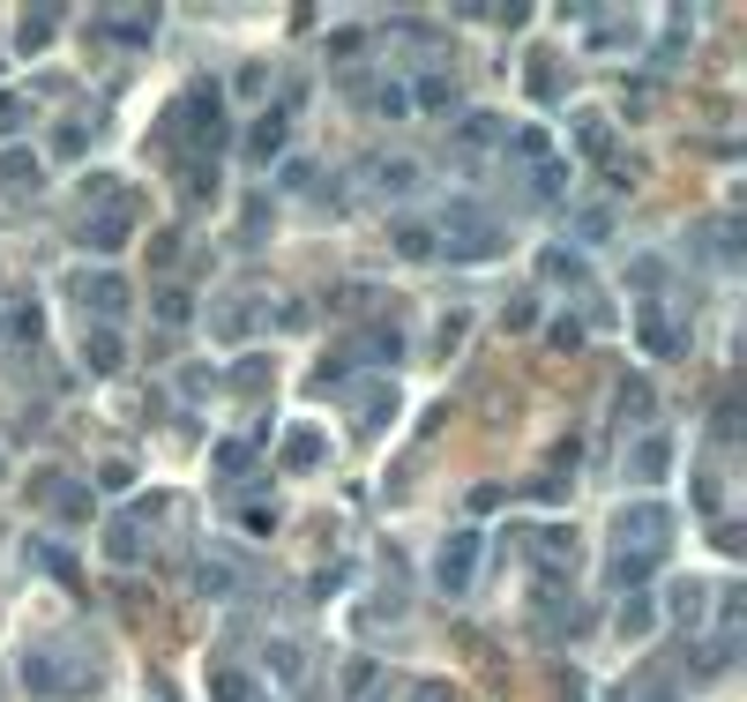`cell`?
Wrapping results in <instances>:
<instances>
[{
	"label": "cell",
	"mask_w": 747,
	"mask_h": 702,
	"mask_svg": "<svg viewBox=\"0 0 747 702\" xmlns=\"http://www.w3.org/2000/svg\"><path fill=\"white\" fill-rule=\"evenodd\" d=\"M434 248H449L457 262H494V254L508 248V232H501V217L486 203L457 195V203L441 209V225H434Z\"/></svg>",
	"instance_id": "6da1fadb"
},
{
	"label": "cell",
	"mask_w": 747,
	"mask_h": 702,
	"mask_svg": "<svg viewBox=\"0 0 747 702\" xmlns=\"http://www.w3.org/2000/svg\"><path fill=\"white\" fill-rule=\"evenodd\" d=\"M673 531H680V516L665 508V500H621L613 508V553H643V561H658L665 545H673Z\"/></svg>",
	"instance_id": "7a4b0ae2"
},
{
	"label": "cell",
	"mask_w": 747,
	"mask_h": 702,
	"mask_svg": "<svg viewBox=\"0 0 747 702\" xmlns=\"http://www.w3.org/2000/svg\"><path fill=\"white\" fill-rule=\"evenodd\" d=\"M15 688H23V695H38V702H53V695H83V688H97V672H83V665H60L53 651H23V665H15Z\"/></svg>",
	"instance_id": "3957f363"
},
{
	"label": "cell",
	"mask_w": 747,
	"mask_h": 702,
	"mask_svg": "<svg viewBox=\"0 0 747 702\" xmlns=\"http://www.w3.org/2000/svg\"><path fill=\"white\" fill-rule=\"evenodd\" d=\"M135 217H142V203L135 195H113V203H97V209H83V225H76V240H83L90 254H120L127 240H135Z\"/></svg>",
	"instance_id": "277c9868"
},
{
	"label": "cell",
	"mask_w": 747,
	"mask_h": 702,
	"mask_svg": "<svg viewBox=\"0 0 747 702\" xmlns=\"http://www.w3.org/2000/svg\"><path fill=\"white\" fill-rule=\"evenodd\" d=\"M479 553H486V538H479V531H449V538H441V553H434V590H441V598H463L471 576H479Z\"/></svg>",
	"instance_id": "5b68a950"
},
{
	"label": "cell",
	"mask_w": 747,
	"mask_h": 702,
	"mask_svg": "<svg viewBox=\"0 0 747 702\" xmlns=\"http://www.w3.org/2000/svg\"><path fill=\"white\" fill-rule=\"evenodd\" d=\"M76 299H83V314H97V330H120V314H127V299H135V291H127V277L120 269H83V277H76Z\"/></svg>",
	"instance_id": "8992f818"
},
{
	"label": "cell",
	"mask_w": 747,
	"mask_h": 702,
	"mask_svg": "<svg viewBox=\"0 0 747 702\" xmlns=\"http://www.w3.org/2000/svg\"><path fill=\"white\" fill-rule=\"evenodd\" d=\"M524 538V561L539 568V583H561L576 576V531H561V523H545V531H516Z\"/></svg>",
	"instance_id": "52a82bcc"
},
{
	"label": "cell",
	"mask_w": 747,
	"mask_h": 702,
	"mask_svg": "<svg viewBox=\"0 0 747 702\" xmlns=\"http://www.w3.org/2000/svg\"><path fill=\"white\" fill-rule=\"evenodd\" d=\"M635 336H643V352H651L658 367L688 352V322H680V314H673L665 299H651V307H635Z\"/></svg>",
	"instance_id": "ba28073f"
},
{
	"label": "cell",
	"mask_w": 747,
	"mask_h": 702,
	"mask_svg": "<svg viewBox=\"0 0 747 702\" xmlns=\"http://www.w3.org/2000/svg\"><path fill=\"white\" fill-rule=\"evenodd\" d=\"M635 486H665L673 479V434L665 426H643L635 441H628V463H621Z\"/></svg>",
	"instance_id": "9c48e42d"
},
{
	"label": "cell",
	"mask_w": 747,
	"mask_h": 702,
	"mask_svg": "<svg viewBox=\"0 0 747 702\" xmlns=\"http://www.w3.org/2000/svg\"><path fill=\"white\" fill-rule=\"evenodd\" d=\"M31 500H45L60 523H90V508H97V494H90L83 479H68V471H45L38 486H31Z\"/></svg>",
	"instance_id": "30bf717a"
},
{
	"label": "cell",
	"mask_w": 747,
	"mask_h": 702,
	"mask_svg": "<svg viewBox=\"0 0 747 702\" xmlns=\"http://www.w3.org/2000/svg\"><path fill=\"white\" fill-rule=\"evenodd\" d=\"M285 142H291V120L285 113H277V105H262V113H254L248 120V165H285Z\"/></svg>",
	"instance_id": "8fae6325"
},
{
	"label": "cell",
	"mask_w": 747,
	"mask_h": 702,
	"mask_svg": "<svg viewBox=\"0 0 747 702\" xmlns=\"http://www.w3.org/2000/svg\"><path fill=\"white\" fill-rule=\"evenodd\" d=\"M359 426H352V434H359V441H381V434H389V418H397V389H389V381H367V389H359Z\"/></svg>",
	"instance_id": "7c38bea8"
},
{
	"label": "cell",
	"mask_w": 747,
	"mask_h": 702,
	"mask_svg": "<svg viewBox=\"0 0 747 702\" xmlns=\"http://www.w3.org/2000/svg\"><path fill=\"white\" fill-rule=\"evenodd\" d=\"M83 367L97 373V381H113V373L127 367V336L120 330H83Z\"/></svg>",
	"instance_id": "4fadbf2b"
},
{
	"label": "cell",
	"mask_w": 747,
	"mask_h": 702,
	"mask_svg": "<svg viewBox=\"0 0 747 702\" xmlns=\"http://www.w3.org/2000/svg\"><path fill=\"white\" fill-rule=\"evenodd\" d=\"M142 553H150V545H142V516H135V508L113 516V523H105V561H113V568H135Z\"/></svg>",
	"instance_id": "5bb4252c"
},
{
	"label": "cell",
	"mask_w": 747,
	"mask_h": 702,
	"mask_svg": "<svg viewBox=\"0 0 747 702\" xmlns=\"http://www.w3.org/2000/svg\"><path fill=\"white\" fill-rule=\"evenodd\" d=\"M539 277H545V285H576V291H590V262H583V254L561 240V248H539Z\"/></svg>",
	"instance_id": "9a60e30c"
},
{
	"label": "cell",
	"mask_w": 747,
	"mask_h": 702,
	"mask_svg": "<svg viewBox=\"0 0 747 702\" xmlns=\"http://www.w3.org/2000/svg\"><path fill=\"white\" fill-rule=\"evenodd\" d=\"M568 127H576V150H583V158H598V165L613 158V113H598V105H583V113H576Z\"/></svg>",
	"instance_id": "2e32d148"
},
{
	"label": "cell",
	"mask_w": 747,
	"mask_h": 702,
	"mask_svg": "<svg viewBox=\"0 0 747 702\" xmlns=\"http://www.w3.org/2000/svg\"><path fill=\"white\" fill-rule=\"evenodd\" d=\"M209 702H277V695L254 688L248 665H209Z\"/></svg>",
	"instance_id": "e0dca14e"
},
{
	"label": "cell",
	"mask_w": 747,
	"mask_h": 702,
	"mask_svg": "<svg viewBox=\"0 0 747 702\" xmlns=\"http://www.w3.org/2000/svg\"><path fill=\"white\" fill-rule=\"evenodd\" d=\"M322 456H330V434L322 426H291L285 434V471H322Z\"/></svg>",
	"instance_id": "ac0fdd59"
},
{
	"label": "cell",
	"mask_w": 747,
	"mask_h": 702,
	"mask_svg": "<svg viewBox=\"0 0 747 702\" xmlns=\"http://www.w3.org/2000/svg\"><path fill=\"white\" fill-rule=\"evenodd\" d=\"M269 381H277V359H269V352H240L232 373H225V389H240V396H262Z\"/></svg>",
	"instance_id": "d6986e66"
},
{
	"label": "cell",
	"mask_w": 747,
	"mask_h": 702,
	"mask_svg": "<svg viewBox=\"0 0 747 702\" xmlns=\"http://www.w3.org/2000/svg\"><path fill=\"white\" fill-rule=\"evenodd\" d=\"M195 590H203V598H240V561L203 553V561H195Z\"/></svg>",
	"instance_id": "ffe728a7"
},
{
	"label": "cell",
	"mask_w": 747,
	"mask_h": 702,
	"mask_svg": "<svg viewBox=\"0 0 747 702\" xmlns=\"http://www.w3.org/2000/svg\"><path fill=\"white\" fill-rule=\"evenodd\" d=\"M651 628H658V598L628 590V598H621V613H613V635H621V643H643Z\"/></svg>",
	"instance_id": "44dd1931"
},
{
	"label": "cell",
	"mask_w": 747,
	"mask_h": 702,
	"mask_svg": "<svg viewBox=\"0 0 747 702\" xmlns=\"http://www.w3.org/2000/svg\"><path fill=\"white\" fill-rule=\"evenodd\" d=\"M367 180H381V195H412L426 172H418V158H404V150H397V158H373Z\"/></svg>",
	"instance_id": "7402d4cb"
},
{
	"label": "cell",
	"mask_w": 747,
	"mask_h": 702,
	"mask_svg": "<svg viewBox=\"0 0 747 702\" xmlns=\"http://www.w3.org/2000/svg\"><path fill=\"white\" fill-rule=\"evenodd\" d=\"M180 203L187 209L217 203V158H187V165H180Z\"/></svg>",
	"instance_id": "603a6c76"
},
{
	"label": "cell",
	"mask_w": 747,
	"mask_h": 702,
	"mask_svg": "<svg viewBox=\"0 0 747 702\" xmlns=\"http://www.w3.org/2000/svg\"><path fill=\"white\" fill-rule=\"evenodd\" d=\"M703 598H710V583H696V576L665 583V613H673V620H688V628H703Z\"/></svg>",
	"instance_id": "cb8c5ba5"
},
{
	"label": "cell",
	"mask_w": 747,
	"mask_h": 702,
	"mask_svg": "<svg viewBox=\"0 0 747 702\" xmlns=\"http://www.w3.org/2000/svg\"><path fill=\"white\" fill-rule=\"evenodd\" d=\"M53 38H60V8H38V15L15 23V53H45Z\"/></svg>",
	"instance_id": "d4e9b609"
},
{
	"label": "cell",
	"mask_w": 747,
	"mask_h": 702,
	"mask_svg": "<svg viewBox=\"0 0 747 702\" xmlns=\"http://www.w3.org/2000/svg\"><path fill=\"white\" fill-rule=\"evenodd\" d=\"M389 240H397V254H404V262H434V254H441V248H434V225H418V217H404Z\"/></svg>",
	"instance_id": "484cf974"
},
{
	"label": "cell",
	"mask_w": 747,
	"mask_h": 702,
	"mask_svg": "<svg viewBox=\"0 0 747 702\" xmlns=\"http://www.w3.org/2000/svg\"><path fill=\"white\" fill-rule=\"evenodd\" d=\"M696 38V15H688V8H680V15H673V23H665V38H658V53H651V68H673V60H680V45Z\"/></svg>",
	"instance_id": "4316f807"
},
{
	"label": "cell",
	"mask_w": 747,
	"mask_h": 702,
	"mask_svg": "<svg viewBox=\"0 0 747 702\" xmlns=\"http://www.w3.org/2000/svg\"><path fill=\"white\" fill-rule=\"evenodd\" d=\"M613 412L635 418V426H651V381H643V373H628L621 389H613Z\"/></svg>",
	"instance_id": "83f0119b"
},
{
	"label": "cell",
	"mask_w": 747,
	"mask_h": 702,
	"mask_svg": "<svg viewBox=\"0 0 747 702\" xmlns=\"http://www.w3.org/2000/svg\"><path fill=\"white\" fill-rule=\"evenodd\" d=\"M209 471L240 486V479H248V471H254V449H248V441H217V449H209Z\"/></svg>",
	"instance_id": "f1b7e54d"
},
{
	"label": "cell",
	"mask_w": 747,
	"mask_h": 702,
	"mask_svg": "<svg viewBox=\"0 0 747 702\" xmlns=\"http://www.w3.org/2000/svg\"><path fill=\"white\" fill-rule=\"evenodd\" d=\"M457 142H463V150H486V142H508V127H501L494 113H463V127H457Z\"/></svg>",
	"instance_id": "f546056e"
},
{
	"label": "cell",
	"mask_w": 747,
	"mask_h": 702,
	"mask_svg": "<svg viewBox=\"0 0 747 702\" xmlns=\"http://www.w3.org/2000/svg\"><path fill=\"white\" fill-rule=\"evenodd\" d=\"M531 195H539V203H561V195H568V165H561V158H539V165H531Z\"/></svg>",
	"instance_id": "4dcf8cb0"
},
{
	"label": "cell",
	"mask_w": 747,
	"mask_h": 702,
	"mask_svg": "<svg viewBox=\"0 0 747 702\" xmlns=\"http://www.w3.org/2000/svg\"><path fill=\"white\" fill-rule=\"evenodd\" d=\"M651 568H658V561H643V553H613V561H606V583H613V590H635V583H651Z\"/></svg>",
	"instance_id": "1f68e13d"
},
{
	"label": "cell",
	"mask_w": 747,
	"mask_h": 702,
	"mask_svg": "<svg viewBox=\"0 0 747 702\" xmlns=\"http://www.w3.org/2000/svg\"><path fill=\"white\" fill-rule=\"evenodd\" d=\"M158 322H165V330H187V322H195V299H187V285H165V291H158Z\"/></svg>",
	"instance_id": "d6a6232c"
},
{
	"label": "cell",
	"mask_w": 747,
	"mask_h": 702,
	"mask_svg": "<svg viewBox=\"0 0 747 702\" xmlns=\"http://www.w3.org/2000/svg\"><path fill=\"white\" fill-rule=\"evenodd\" d=\"M696 508L725 523V479H717V463H703V471H696Z\"/></svg>",
	"instance_id": "836d02e7"
},
{
	"label": "cell",
	"mask_w": 747,
	"mask_h": 702,
	"mask_svg": "<svg viewBox=\"0 0 747 702\" xmlns=\"http://www.w3.org/2000/svg\"><path fill=\"white\" fill-rule=\"evenodd\" d=\"M262 665H269L277 680H299V672H307V651H299V643H285V635H277V643L262 651Z\"/></svg>",
	"instance_id": "e575fe53"
},
{
	"label": "cell",
	"mask_w": 747,
	"mask_h": 702,
	"mask_svg": "<svg viewBox=\"0 0 747 702\" xmlns=\"http://www.w3.org/2000/svg\"><path fill=\"white\" fill-rule=\"evenodd\" d=\"M23 180L38 187V158L31 150H0V187H23Z\"/></svg>",
	"instance_id": "d590c367"
},
{
	"label": "cell",
	"mask_w": 747,
	"mask_h": 702,
	"mask_svg": "<svg viewBox=\"0 0 747 702\" xmlns=\"http://www.w3.org/2000/svg\"><path fill=\"white\" fill-rule=\"evenodd\" d=\"M31 561H38L45 576H60V583H76V561H68V553H60V545H53V538H31Z\"/></svg>",
	"instance_id": "8d00e7d4"
},
{
	"label": "cell",
	"mask_w": 747,
	"mask_h": 702,
	"mask_svg": "<svg viewBox=\"0 0 747 702\" xmlns=\"http://www.w3.org/2000/svg\"><path fill=\"white\" fill-rule=\"evenodd\" d=\"M539 322V291H516V299H501V330H531Z\"/></svg>",
	"instance_id": "74e56055"
},
{
	"label": "cell",
	"mask_w": 747,
	"mask_h": 702,
	"mask_svg": "<svg viewBox=\"0 0 747 702\" xmlns=\"http://www.w3.org/2000/svg\"><path fill=\"white\" fill-rule=\"evenodd\" d=\"M314 180H322V172H314V158H285V165H277V187H285V195H307Z\"/></svg>",
	"instance_id": "f35d334b"
},
{
	"label": "cell",
	"mask_w": 747,
	"mask_h": 702,
	"mask_svg": "<svg viewBox=\"0 0 747 702\" xmlns=\"http://www.w3.org/2000/svg\"><path fill=\"white\" fill-rule=\"evenodd\" d=\"M613 702H673V680H665V672H643V680H635V688H621Z\"/></svg>",
	"instance_id": "ab89813d"
},
{
	"label": "cell",
	"mask_w": 747,
	"mask_h": 702,
	"mask_svg": "<svg viewBox=\"0 0 747 702\" xmlns=\"http://www.w3.org/2000/svg\"><path fill=\"white\" fill-rule=\"evenodd\" d=\"M553 68H561L553 53H539V60H531V97H545V105L561 97V76H553Z\"/></svg>",
	"instance_id": "60d3db41"
},
{
	"label": "cell",
	"mask_w": 747,
	"mask_h": 702,
	"mask_svg": "<svg viewBox=\"0 0 747 702\" xmlns=\"http://www.w3.org/2000/svg\"><path fill=\"white\" fill-rule=\"evenodd\" d=\"M97 486H105V494H127V486H135V463H127V456H105V463H97Z\"/></svg>",
	"instance_id": "b9f144b4"
},
{
	"label": "cell",
	"mask_w": 747,
	"mask_h": 702,
	"mask_svg": "<svg viewBox=\"0 0 747 702\" xmlns=\"http://www.w3.org/2000/svg\"><path fill=\"white\" fill-rule=\"evenodd\" d=\"M262 232H269V203H262V195H254V203L240 209V248H254V240H262Z\"/></svg>",
	"instance_id": "7bdbcfd3"
},
{
	"label": "cell",
	"mask_w": 747,
	"mask_h": 702,
	"mask_svg": "<svg viewBox=\"0 0 747 702\" xmlns=\"http://www.w3.org/2000/svg\"><path fill=\"white\" fill-rule=\"evenodd\" d=\"M418 105H426V113L457 105V83H449V76H426V83H418Z\"/></svg>",
	"instance_id": "ee69618b"
},
{
	"label": "cell",
	"mask_w": 747,
	"mask_h": 702,
	"mask_svg": "<svg viewBox=\"0 0 747 702\" xmlns=\"http://www.w3.org/2000/svg\"><path fill=\"white\" fill-rule=\"evenodd\" d=\"M248 330H254L248 299H225V314H217V336H248Z\"/></svg>",
	"instance_id": "f6af8a7d"
},
{
	"label": "cell",
	"mask_w": 747,
	"mask_h": 702,
	"mask_svg": "<svg viewBox=\"0 0 747 702\" xmlns=\"http://www.w3.org/2000/svg\"><path fill=\"white\" fill-rule=\"evenodd\" d=\"M90 135H97V127H83V120H60V135H53V150H60V158H76V150H83Z\"/></svg>",
	"instance_id": "bcb514c9"
},
{
	"label": "cell",
	"mask_w": 747,
	"mask_h": 702,
	"mask_svg": "<svg viewBox=\"0 0 747 702\" xmlns=\"http://www.w3.org/2000/svg\"><path fill=\"white\" fill-rule=\"evenodd\" d=\"M553 344H561V352H576V344H583V322H576V314H561V322H553Z\"/></svg>",
	"instance_id": "7dc6e473"
},
{
	"label": "cell",
	"mask_w": 747,
	"mask_h": 702,
	"mask_svg": "<svg viewBox=\"0 0 747 702\" xmlns=\"http://www.w3.org/2000/svg\"><path fill=\"white\" fill-rule=\"evenodd\" d=\"M203 389H217V373H203V367L180 373V396H203Z\"/></svg>",
	"instance_id": "c3c4849f"
},
{
	"label": "cell",
	"mask_w": 747,
	"mask_h": 702,
	"mask_svg": "<svg viewBox=\"0 0 747 702\" xmlns=\"http://www.w3.org/2000/svg\"><path fill=\"white\" fill-rule=\"evenodd\" d=\"M412 702H457V695H449V680H418Z\"/></svg>",
	"instance_id": "681fc988"
},
{
	"label": "cell",
	"mask_w": 747,
	"mask_h": 702,
	"mask_svg": "<svg viewBox=\"0 0 747 702\" xmlns=\"http://www.w3.org/2000/svg\"><path fill=\"white\" fill-rule=\"evenodd\" d=\"M150 262H158V269H172V262H180V232H165V240L150 248Z\"/></svg>",
	"instance_id": "f907efd6"
},
{
	"label": "cell",
	"mask_w": 747,
	"mask_h": 702,
	"mask_svg": "<svg viewBox=\"0 0 747 702\" xmlns=\"http://www.w3.org/2000/svg\"><path fill=\"white\" fill-rule=\"evenodd\" d=\"M0 127H23V97H0Z\"/></svg>",
	"instance_id": "816d5d0a"
},
{
	"label": "cell",
	"mask_w": 747,
	"mask_h": 702,
	"mask_svg": "<svg viewBox=\"0 0 747 702\" xmlns=\"http://www.w3.org/2000/svg\"><path fill=\"white\" fill-rule=\"evenodd\" d=\"M0 471H8V449H0Z\"/></svg>",
	"instance_id": "f5cc1de1"
},
{
	"label": "cell",
	"mask_w": 747,
	"mask_h": 702,
	"mask_svg": "<svg viewBox=\"0 0 747 702\" xmlns=\"http://www.w3.org/2000/svg\"><path fill=\"white\" fill-rule=\"evenodd\" d=\"M373 702H397V695H373Z\"/></svg>",
	"instance_id": "db71d44e"
}]
</instances>
